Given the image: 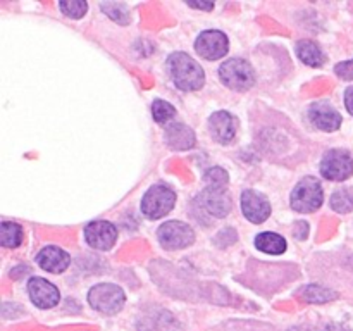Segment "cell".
<instances>
[{"instance_id":"30bf717a","label":"cell","mask_w":353,"mask_h":331,"mask_svg":"<svg viewBox=\"0 0 353 331\" xmlns=\"http://www.w3.org/2000/svg\"><path fill=\"white\" fill-rule=\"evenodd\" d=\"M85 240L97 250H109L117 240V230L109 221H92L85 228Z\"/></svg>"},{"instance_id":"f546056e","label":"cell","mask_w":353,"mask_h":331,"mask_svg":"<svg viewBox=\"0 0 353 331\" xmlns=\"http://www.w3.org/2000/svg\"><path fill=\"white\" fill-rule=\"evenodd\" d=\"M190 7L193 9H203V10H210L214 7V3H199V2H188Z\"/></svg>"},{"instance_id":"603a6c76","label":"cell","mask_w":353,"mask_h":331,"mask_svg":"<svg viewBox=\"0 0 353 331\" xmlns=\"http://www.w3.org/2000/svg\"><path fill=\"white\" fill-rule=\"evenodd\" d=\"M100 7H102L103 12H105L107 16L110 17V19L116 21V23L128 24L131 21L130 9H128V6H124V3H119V2H103Z\"/></svg>"},{"instance_id":"ac0fdd59","label":"cell","mask_w":353,"mask_h":331,"mask_svg":"<svg viewBox=\"0 0 353 331\" xmlns=\"http://www.w3.org/2000/svg\"><path fill=\"white\" fill-rule=\"evenodd\" d=\"M255 247L259 250L265 252V254L279 255L286 250V240L278 233H272V231H264V233H259L255 238Z\"/></svg>"},{"instance_id":"4316f807","label":"cell","mask_w":353,"mask_h":331,"mask_svg":"<svg viewBox=\"0 0 353 331\" xmlns=\"http://www.w3.org/2000/svg\"><path fill=\"white\" fill-rule=\"evenodd\" d=\"M334 72H336L338 78L345 79V81H353V59L334 66Z\"/></svg>"},{"instance_id":"9a60e30c","label":"cell","mask_w":353,"mask_h":331,"mask_svg":"<svg viewBox=\"0 0 353 331\" xmlns=\"http://www.w3.org/2000/svg\"><path fill=\"white\" fill-rule=\"evenodd\" d=\"M37 262L41 269L48 272H64L69 268V264H71V257L61 247L48 245V247L41 248L38 252Z\"/></svg>"},{"instance_id":"d6986e66","label":"cell","mask_w":353,"mask_h":331,"mask_svg":"<svg viewBox=\"0 0 353 331\" xmlns=\"http://www.w3.org/2000/svg\"><path fill=\"white\" fill-rule=\"evenodd\" d=\"M300 299L309 303H327L338 299V293L321 285H307L300 290Z\"/></svg>"},{"instance_id":"9c48e42d","label":"cell","mask_w":353,"mask_h":331,"mask_svg":"<svg viewBox=\"0 0 353 331\" xmlns=\"http://www.w3.org/2000/svg\"><path fill=\"white\" fill-rule=\"evenodd\" d=\"M195 203L212 217H226L231 212V197L226 190L205 188L196 197Z\"/></svg>"},{"instance_id":"d4e9b609","label":"cell","mask_w":353,"mask_h":331,"mask_svg":"<svg viewBox=\"0 0 353 331\" xmlns=\"http://www.w3.org/2000/svg\"><path fill=\"white\" fill-rule=\"evenodd\" d=\"M228 172L223 168H210L205 172V183L207 188H216V190H226L228 186Z\"/></svg>"},{"instance_id":"484cf974","label":"cell","mask_w":353,"mask_h":331,"mask_svg":"<svg viewBox=\"0 0 353 331\" xmlns=\"http://www.w3.org/2000/svg\"><path fill=\"white\" fill-rule=\"evenodd\" d=\"M59 7H61L62 12H64L68 17H71V19H79V17L85 16L86 10H88V3L81 2V0H69V2H61L59 3Z\"/></svg>"},{"instance_id":"5b68a950","label":"cell","mask_w":353,"mask_h":331,"mask_svg":"<svg viewBox=\"0 0 353 331\" xmlns=\"http://www.w3.org/2000/svg\"><path fill=\"white\" fill-rule=\"evenodd\" d=\"M176 203L174 190L168 185H154L141 200V212L148 219H161L172 210Z\"/></svg>"},{"instance_id":"3957f363","label":"cell","mask_w":353,"mask_h":331,"mask_svg":"<svg viewBox=\"0 0 353 331\" xmlns=\"http://www.w3.org/2000/svg\"><path fill=\"white\" fill-rule=\"evenodd\" d=\"M290 202H292V207L296 212H316L324 202L323 185H321L316 178H312V176L303 178L302 181L295 186V190H293L292 200H290Z\"/></svg>"},{"instance_id":"4fadbf2b","label":"cell","mask_w":353,"mask_h":331,"mask_svg":"<svg viewBox=\"0 0 353 331\" xmlns=\"http://www.w3.org/2000/svg\"><path fill=\"white\" fill-rule=\"evenodd\" d=\"M309 119L323 131H336L341 126V114L327 102H316L309 109Z\"/></svg>"},{"instance_id":"7a4b0ae2","label":"cell","mask_w":353,"mask_h":331,"mask_svg":"<svg viewBox=\"0 0 353 331\" xmlns=\"http://www.w3.org/2000/svg\"><path fill=\"white\" fill-rule=\"evenodd\" d=\"M219 78L234 92H247L255 85L254 68L243 59H230L219 68Z\"/></svg>"},{"instance_id":"f1b7e54d","label":"cell","mask_w":353,"mask_h":331,"mask_svg":"<svg viewBox=\"0 0 353 331\" xmlns=\"http://www.w3.org/2000/svg\"><path fill=\"white\" fill-rule=\"evenodd\" d=\"M324 331H352V330H350V328L343 326V324L333 323V324H327V326L324 328Z\"/></svg>"},{"instance_id":"52a82bcc","label":"cell","mask_w":353,"mask_h":331,"mask_svg":"<svg viewBox=\"0 0 353 331\" xmlns=\"http://www.w3.org/2000/svg\"><path fill=\"white\" fill-rule=\"evenodd\" d=\"M321 172L331 181H345L353 174V157L341 148L330 150L321 161Z\"/></svg>"},{"instance_id":"44dd1931","label":"cell","mask_w":353,"mask_h":331,"mask_svg":"<svg viewBox=\"0 0 353 331\" xmlns=\"http://www.w3.org/2000/svg\"><path fill=\"white\" fill-rule=\"evenodd\" d=\"M23 228L16 223H9L3 221L0 224V245L6 248H16L19 247L23 241Z\"/></svg>"},{"instance_id":"2e32d148","label":"cell","mask_w":353,"mask_h":331,"mask_svg":"<svg viewBox=\"0 0 353 331\" xmlns=\"http://www.w3.org/2000/svg\"><path fill=\"white\" fill-rule=\"evenodd\" d=\"M165 143L172 150H188L196 143L195 131L183 123H172L165 126Z\"/></svg>"},{"instance_id":"ba28073f","label":"cell","mask_w":353,"mask_h":331,"mask_svg":"<svg viewBox=\"0 0 353 331\" xmlns=\"http://www.w3.org/2000/svg\"><path fill=\"white\" fill-rule=\"evenodd\" d=\"M195 50L200 57L207 59V61H217V59L224 57L230 50V41L223 31L209 30L199 34L195 41Z\"/></svg>"},{"instance_id":"8fae6325","label":"cell","mask_w":353,"mask_h":331,"mask_svg":"<svg viewBox=\"0 0 353 331\" xmlns=\"http://www.w3.org/2000/svg\"><path fill=\"white\" fill-rule=\"evenodd\" d=\"M28 293H30L31 302L40 309H52L61 300V292L55 285H52L45 278H31L28 281Z\"/></svg>"},{"instance_id":"7402d4cb","label":"cell","mask_w":353,"mask_h":331,"mask_svg":"<svg viewBox=\"0 0 353 331\" xmlns=\"http://www.w3.org/2000/svg\"><path fill=\"white\" fill-rule=\"evenodd\" d=\"M331 209L340 214H348L353 210V188H340L331 195Z\"/></svg>"},{"instance_id":"277c9868","label":"cell","mask_w":353,"mask_h":331,"mask_svg":"<svg viewBox=\"0 0 353 331\" xmlns=\"http://www.w3.org/2000/svg\"><path fill=\"white\" fill-rule=\"evenodd\" d=\"M90 305L102 314H117L124 307L126 295L121 286L112 283H100L95 285L88 293Z\"/></svg>"},{"instance_id":"8992f818","label":"cell","mask_w":353,"mask_h":331,"mask_svg":"<svg viewBox=\"0 0 353 331\" xmlns=\"http://www.w3.org/2000/svg\"><path fill=\"white\" fill-rule=\"evenodd\" d=\"M159 241L168 250H179V248H186L193 245L195 241V233H193L192 226L181 221H168L162 224L157 231Z\"/></svg>"},{"instance_id":"cb8c5ba5","label":"cell","mask_w":353,"mask_h":331,"mask_svg":"<svg viewBox=\"0 0 353 331\" xmlns=\"http://www.w3.org/2000/svg\"><path fill=\"white\" fill-rule=\"evenodd\" d=\"M174 106H171V103L165 102V100H155V102L152 103V116H154V119L157 121L159 124L169 123V121L174 117Z\"/></svg>"},{"instance_id":"6da1fadb","label":"cell","mask_w":353,"mask_h":331,"mask_svg":"<svg viewBox=\"0 0 353 331\" xmlns=\"http://www.w3.org/2000/svg\"><path fill=\"white\" fill-rule=\"evenodd\" d=\"M168 69L174 85L183 92H196L205 83L202 66L185 52H176L169 55Z\"/></svg>"},{"instance_id":"7c38bea8","label":"cell","mask_w":353,"mask_h":331,"mask_svg":"<svg viewBox=\"0 0 353 331\" xmlns=\"http://www.w3.org/2000/svg\"><path fill=\"white\" fill-rule=\"evenodd\" d=\"M241 210L243 216L254 224H261L271 216V203L262 193L255 190H245L241 193Z\"/></svg>"},{"instance_id":"83f0119b","label":"cell","mask_w":353,"mask_h":331,"mask_svg":"<svg viewBox=\"0 0 353 331\" xmlns=\"http://www.w3.org/2000/svg\"><path fill=\"white\" fill-rule=\"evenodd\" d=\"M345 106H347V110L353 116V86H348L347 92H345Z\"/></svg>"},{"instance_id":"e0dca14e","label":"cell","mask_w":353,"mask_h":331,"mask_svg":"<svg viewBox=\"0 0 353 331\" xmlns=\"http://www.w3.org/2000/svg\"><path fill=\"white\" fill-rule=\"evenodd\" d=\"M296 55L303 64L310 66V68H321L326 62V55L321 50L319 45L310 40H300L296 43Z\"/></svg>"},{"instance_id":"5bb4252c","label":"cell","mask_w":353,"mask_h":331,"mask_svg":"<svg viewBox=\"0 0 353 331\" xmlns=\"http://www.w3.org/2000/svg\"><path fill=\"white\" fill-rule=\"evenodd\" d=\"M209 130L217 143L228 145L233 141L234 134H236V119L226 110H217L210 116Z\"/></svg>"},{"instance_id":"ffe728a7","label":"cell","mask_w":353,"mask_h":331,"mask_svg":"<svg viewBox=\"0 0 353 331\" xmlns=\"http://www.w3.org/2000/svg\"><path fill=\"white\" fill-rule=\"evenodd\" d=\"M141 331H181L179 324L172 319L171 314L161 312L159 316L145 317L140 324Z\"/></svg>"},{"instance_id":"4dcf8cb0","label":"cell","mask_w":353,"mask_h":331,"mask_svg":"<svg viewBox=\"0 0 353 331\" xmlns=\"http://www.w3.org/2000/svg\"><path fill=\"white\" fill-rule=\"evenodd\" d=\"M292 331H316V330H312V328H293Z\"/></svg>"}]
</instances>
